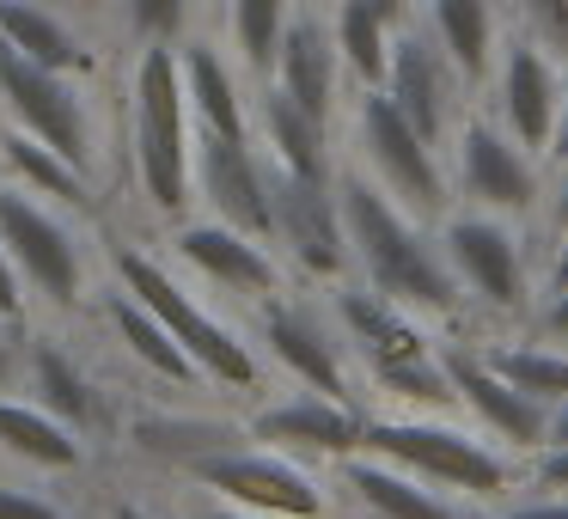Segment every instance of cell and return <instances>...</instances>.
I'll use <instances>...</instances> for the list:
<instances>
[{"mask_svg":"<svg viewBox=\"0 0 568 519\" xmlns=\"http://www.w3.org/2000/svg\"><path fill=\"white\" fill-rule=\"evenodd\" d=\"M336 202H343L348 263L379 299L416 312V318H453L465 287L440 251V233L404 208L373 172H336Z\"/></svg>","mask_w":568,"mask_h":519,"instance_id":"6da1fadb","label":"cell"},{"mask_svg":"<svg viewBox=\"0 0 568 519\" xmlns=\"http://www.w3.org/2000/svg\"><path fill=\"white\" fill-rule=\"evenodd\" d=\"M361 452L392 458V465L416 470L422 482L458 495V501H507V489L519 482V458L489 446L483 428H453L446 416H367Z\"/></svg>","mask_w":568,"mask_h":519,"instance_id":"7a4b0ae2","label":"cell"},{"mask_svg":"<svg viewBox=\"0 0 568 519\" xmlns=\"http://www.w3.org/2000/svg\"><path fill=\"white\" fill-rule=\"evenodd\" d=\"M336 318H343L348 343L361 348L367 379L379 385V397L409 404L416 416H453L458 409V391L440 367V348L428 343L416 312L392 306V299H379L361 282V287H343V294H336Z\"/></svg>","mask_w":568,"mask_h":519,"instance_id":"3957f363","label":"cell"},{"mask_svg":"<svg viewBox=\"0 0 568 519\" xmlns=\"http://www.w3.org/2000/svg\"><path fill=\"white\" fill-rule=\"evenodd\" d=\"M184 68L165 43H148L135 68V172L160 214L190 202V135H184Z\"/></svg>","mask_w":568,"mask_h":519,"instance_id":"277c9868","label":"cell"},{"mask_svg":"<svg viewBox=\"0 0 568 519\" xmlns=\"http://www.w3.org/2000/svg\"><path fill=\"white\" fill-rule=\"evenodd\" d=\"M440 251H446V263H453L458 287H465L483 312H495V318H531L538 282H531V257H526L519 221L483 214V208L446 214L440 221Z\"/></svg>","mask_w":568,"mask_h":519,"instance_id":"5b68a950","label":"cell"},{"mask_svg":"<svg viewBox=\"0 0 568 519\" xmlns=\"http://www.w3.org/2000/svg\"><path fill=\"white\" fill-rule=\"evenodd\" d=\"M355 147H361V160H367V172L379 177L416 221H446V214H453V184H446L440 160H434V141L416 135V123L397 111L385 86L361 92Z\"/></svg>","mask_w":568,"mask_h":519,"instance_id":"8992f818","label":"cell"},{"mask_svg":"<svg viewBox=\"0 0 568 519\" xmlns=\"http://www.w3.org/2000/svg\"><path fill=\"white\" fill-rule=\"evenodd\" d=\"M116 282H123V294H135L141 306H148L153 318L184 343V355L196 360L214 385H233V391H251V385H257V355H251L221 318H209V312H202L153 257H141V251H116Z\"/></svg>","mask_w":568,"mask_h":519,"instance_id":"52a82bcc","label":"cell"},{"mask_svg":"<svg viewBox=\"0 0 568 519\" xmlns=\"http://www.w3.org/2000/svg\"><path fill=\"white\" fill-rule=\"evenodd\" d=\"M190 477L202 489H214L221 501L251 507V513H275V519H324L331 513L318 477L300 470L275 446H209V452L190 458Z\"/></svg>","mask_w":568,"mask_h":519,"instance_id":"ba28073f","label":"cell"},{"mask_svg":"<svg viewBox=\"0 0 568 519\" xmlns=\"http://www.w3.org/2000/svg\"><path fill=\"white\" fill-rule=\"evenodd\" d=\"M453 153H458V196H465L470 208L507 214V221L538 214V202H544L538 153L519 147L495 116H458Z\"/></svg>","mask_w":568,"mask_h":519,"instance_id":"9c48e42d","label":"cell"},{"mask_svg":"<svg viewBox=\"0 0 568 519\" xmlns=\"http://www.w3.org/2000/svg\"><path fill=\"white\" fill-rule=\"evenodd\" d=\"M385 92L392 104L416 123L422 141H453L458 104H465V74L453 68V55L440 50L428 26H404L392 38V68H385Z\"/></svg>","mask_w":568,"mask_h":519,"instance_id":"30bf717a","label":"cell"},{"mask_svg":"<svg viewBox=\"0 0 568 519\" xmlns=\"http://www.w3.org/2000/svg\"><path fill=\"white\" fill-rule=\"evenodd\" d=\"M270 208H275V238L287 257L318 282H336L348 269V233H343V202L336 177H294L270 165Z\"/></svg>","mask_w":568,"mask_h":519,"instance_id":"8fae6325","label":"cell"},{"mask_svg":"<svg viewBox=\"0 0 568 519\" xmlns=\"http://www.w3.org/2000/svg\"><path fill=\"white\" fill-rule=\"evenodd\" d=\"M440 367H446V379H453V391H458V409H465L495 446H507L514 458H531L544 446V434H550V409L531 404L526 391H514V385H507L470 343H446Z\"/></svg>","mask_w":568,"mask_h":519,"instance_id":"7c38bea8","label":"cell"},{"mask_svg":"<svg viewBox=\"0 0 568 519\" xmlns=\"http://www.w3.org/2000/svg\"><path fill=\"white\" fill-rule=\"evenodd\" d=\"M0 99L13 104L19 123H26L38 141H50L68 165H80V172L92 165V141H87V111H80V99L62 86L55 68L31 62V55L13 50L7 38H0Z\"/></svg>","mask_w":568,"mask_h":519,"instance_id":"4fadbf2b","label":"cell"},{"mask_svg":"<svg viewBox=\"0 0 568 519\" xmlns=\"http://www.w3.org/2000/svg\"><path fill=\"white\" fill-rule=\"evenodd\" d=\"M556 111H562V86H556V68L544 55V43L514 38L495 55V123L526 153H550Z\"/></svg>","mask_w":568,"mask_h":519,"instance_id":"5bb4252c","label":"cell"},{"mask_svg":"<svg viewBox=\"0 0 568 519\" xmlns=\"http://www.w3.org/2000/svg\"><path fill=\"white\" fill-rule=\"evenodd\" d=\"M0 245H7L13 269L26 275L38 294H50L55 306H74V294H80L74 238H68L62 221H50L43 208H31L19 190H0Z\"/></svg>","mask_w":568,"mask_h":519,"instance_id":"9a60e30c","label":"cell"},{"mask_svg":"<svg viewBox=\"0 0 568 519\" xmlns=\"http://www.w3.org/2000/svg\"><path fill=\"white\" fill-rule=\"evenodd\" d=\"M196 177H202V196H209L214 221L239 226V233L275 238V208H270V172L257 165L251 141H226V135H209L202 129L196 141Z\"/></svg>","mask_w":568,"mask_h":519,"instance_id":"2e32d148","label":"cell"},{"mask_svg":"<svg viewBox=\"0 0 568 519\" xmlns=\"http://www.w3.org/2000/svg\"><path fill=\"white\" fill-rule=\"evenodd\" d=\"M263 343H270V355L282 360V367L294 373L306 391L336 397V404H355L361 409V391H355V379H348L343 343L331 336V324H324L318 312L270 299V306H263Z\"/></svg>","mask_w":568,"mask_h":519,"instance_id":"e0dca14e","label":"cell"},{"mask_svg":"<svg viewBox=\"0 0 568 519\" xmlns=\"http://www.w3.org/2000/svg\"><path fill=\"white\" fill-rule=\"evenodd\" d=\"M251 434H257L263 446H275V452H318V458H355L361 452V434H367V409L355 404H336V397H287V404L263 409L257 421H251Z\"/></svg>","mask_w":568,"mask_h":519,"instance_id":"ac0fdd59","label":"cell"},{"mask_svg":"<svg viewBox=\"0 0 568 519\" xmlns=\"http://www.w3.org/2000/svg\"><path fill=\"white\" fill-rule=\"evenodd\" d=\"M343 482L373 519H477L470 501H458V495L422 482L416 470L392 465V458H373V452L343 458Z\"/></svg>","mask_w":568,"mask_h":519,"instance_id":"d6986e66","label":"cell"},{"mask_svg":"<svg viewBox=\"0 0 568 519\" xmlns=\"http://www.w3.org/2000/svg\"><path fill=\"white\" fill-rule=\"evenodd\" d=\"M178 251L184 263H196L209 282H221L226 294H251V299H270L282 287V263L263 251V238L239 233L226 221H196L178 233Z\"/></svg>","mask_w":568,"mask_h":519,"instance_id":"ffe728a7","label":"cell"},{"mask_svg":"<svg viewBox=\"0 0 568 519\" xmlns=\"http://www.w3.org/2000/svg\"><path fill=\"white\" fill-rule=\"evenodd\" d=\"M275 86L300 104V111L331 123L336 104V31H324L318 19H287L282 50H275Z\"/></svg>","mask_w":568,"mask_h":519,"instance_id":"44dd1931","label":"cell"},{"mask_svg":"<svg viewBox=\"0 0 568 519\" xmlns=\"http://www.w3.org/2000/svg\"><path fill=\"white\" fill-rule=\"evenodd\" d=\"M428 31L440 38V50L453 55L465 86H483V80L495 74V7L489 0H434Z\"/></svg>","mask_w":568,"mask_h":519,"instance_id":"7402d4cb","label":"cell"},{"mask_svg":"<svg viewBox=\"0 0 568 519\" xmlns=\"http://www.w3.org/2000/svg\"><path fill=\"white\" fill-rule=\"evenodd\" d=\"M263 141H270L275 165L294 177H336L331 172V147H324V116L300 111L282 86L263 92Z\"/></svg>","mask_w":568,"mask_h":519,"instance_id":"603a6c76","label":"cell"},{"mask_svg":"<svg viewBox=\"0 0 568 519\" xmlns=\"http://www.w3.org/2000/svg\"><path fill=\"white\" fill-rule=\"evenodd\" d=\"M178 68H184V92L190 104H196L202 129L209 135H226V141H245V104H239V86L233 74H226V62L209 50V43H190L184 55H178Z\"/></svg>","mask_w":568,"mask_h":519,"instance_id":"cb8c5ba5","label":"cell"},{"mask_svg":"<svg viewBox=\"0 0 568 519\" xmlns=\"http://www.w3.org/2000/svg\"><path fill=\"white\" fill-rule=\"evenodd\" d=\"M0 446L31 465H50V470H74L80 465V434L68 428L62 416H50L43 404H13L0 397Z\"/></svg>","mask_w":568,"mask_h":519,"instance_id":"d4e9b609","label":"cell"},{"mask_svg":"<svg viewBox=\"0 0 568 519\" xmlns=\"http://www.w3.org/2000/svg\"><path fill=\"white\" fill-rule=\"evenodd\" d=\"M26 367H31V385H38V404L50 409V416H62L74 434L92 428V421L104 416V409H99V391H92V379L62 355V348L31 343V348H26Z\"/></svg>","mask_w":568,"mask_h":519,"instance_id":"484cf974","label":"cell"},{"mask_svg":"<svg viewBox=\"0 0 568 519\" xmlns=\"http://www.w3.org/2000/svg\"><path fill=\"white\" fill-rule=\"evenodd\" d=\"M111 324H116V336L129 343V355L148 360L160 379H172V385H196V379H202V367L184 355V343H178V336L165 330V324L153 318V312L141 306L135 294H116V299H111Z\"/></svg>","mask_w":568,"mask_h":519,"instance_id":"4316f807","label":"cell"},{"mask_svg":"<svg viewBox=\"0 0 568 519\" xmlns=\"http://www.w3.org/2000/svg\"><path fill=\"white\" fill-rule=\"evenodd\" d=\"M477 355L489 360L514 391H526L531 404L556 409L568 397V348H556V343H514V348L489 343V348H477Z\"/></svg>","mask_w":568,"mask_h":519,"instance_id":"83f0119b","label":"cell"},{"mask_svg":"<svg viewBox=\"0 0 568 519\" xmlns=\"http://www.w3.org/2000/svg\"><path fill=\"white\" fill-rule=\"evenodd\" d=\"M392 38H397V31L373 13L367 0H343V7H336V55L348 62V74H355L361 86H385Z\"/></svg>","mask_w":568,"mask_h":519,"instance_id":"f1b7e54d","label":"cell"},{"mask_svg":"<svg viewBox=\"0 0 568 519\" xmlns=\"http://www.w3.org/2000/svg\"><path fill=\"white\" fill-rule=\"evenodd\" d=\"M0 38L13 43V50H26L31 62H43V68H74L80 62V50H74V38H68L62 26H55L50 13H38L31 0H0Z\"/></svg>","mask_w":568,"mask_h":519,"instance_id":"f546056e","label":"cell"},{"mask_svg":"<svg viewBox=\"0 0 568 519\" xmlns=\"http://www.w3.org/2000/svg\"><path fill=\"white\" fill-rule=\"evenodd\" d=\"M0 147H7V160H13V172L19 177H31V184L43 190V196H55V202H87V172H80V165H68L62 153L50 147V141H38L26 129V135H7L0 141Z\"/></svg>","mask_w":568,"mask_h":519,"instance_id":"4dcf8cb0","label":"cell"},{"mask_svg":"<svg viewBox=\"0 0 568 519\" xmlns=\"http://www.w3.org/2000/svg\"><path fill=\"white\" fill-rule=\"evenodd\" d=\"M282 31H287V0H233V43L245 55V68L270 74Z\"/></svg>","mask_w":568,"mask_h":519,"instance_id":"1f68e13d","label":"cell"},{"mask_svg":"<svg viewBox=\"0 0 568 519\" xmlns=\"http://www.w3.org/2000/svg\"><path fill=\"white\" fill-rule=\"evenodd\" d=\"M519 13H526L531 38H538L544 50L568 55V0H519Z\"/></svg>","mask_w":568,"mask_h":519,"instance_id":"d6a6232c","label":"cell"},{"mask_svg":"<svg viewBox=\"0 0 568 519\" xmlns=\"http://www.w3.org/2000/svg\"><path fill=\"white\" fill-rule=\"evenodd\" d=\"M129 19L148 43H165L178 26H184V0H129Z\"/></svg>","mask_w":568,"mask_h":519,"instance_id":"836d02e7","label":"cell"},{"mask_svg":"<svg viewBox=\"0 0 568 519\" xmlns=\"http://www.w3.org/2000/svg\"><path fill=\"white\" fill-rule=\"evenodd\" d=\"M531 330H538L544 343L568 348V287H550V294H538V306H531Z\"/></svg>","mask_w":568,"mask_h":519,"instance_id":"e575fe53","label":"cell"},{"mask_svg":"<svg viewBox=\"0 0 568 519\" xmlns=\"http://www.w3.org/2000/svg\"><path fill=\"white\" fill-rule=\"evenodd\" d=\"M531 489L568 495V446H538L531 452Z\"/></svg>","mask_w":568,"mask_h":519,"instance_id":"d590c367","label":"cell"},{"mask_svg":"<svg viewBox=\"0 0 568 519\" xmlns=\"http://www.w3.org/2000/svg\"><path fill=\"white\" fill-rule=\"evenodd\" d=\"M495 519H568V495H531V501H514V507H501Z\"/></svg>","mask_w":568,"mask_h":519,"instance_id":"8d00e7d4","label":"cell"},{"mask_svg":"<svg viewBox=\"0 0 568 519\" xmlns=\"http://www.w3.org/2000/svg\"><path fill=\"white\" fill-rule=\"evenodd\" d=\"M0 519H62L50 501H38V495L26 489H0Z\"/></svg>","mask_w":568,"mask_h":519,"instance_id":"74e56055","label":"cell"},{"mask_svg":"<svg viewBox=\"0 0 568 519\" xmlns=\"http://www.w3.org/2000/svg\"><path fill=\"white\" fill-rule=\"evenodd\" d=\"M19 306H26V294H19V269H13V257H7V245H0V318H19Z\"/></svg>","mask_w":568,"mask_h":519,"instance_id":"f35d334b","label":"cell"},{"mask_svg":"<svg viewBox=\"0 0 568 519\" xmlns=\"http://www.w3.org/2000/svg\"><path fill=\"white\" fill-rule=\"evenodd\" d=\"M373 13L385 19L392 31H404V26H416V0H367Z\"/></svg>","mask_w":568,"mask_h":519,"instance_id":"ab89813d","label":"cell"},{"mask_svg":"<svg viewBox=\"0 0 568 519\" xmlns=\"http://www.w3.org/2000/svg\"><path fill=\"white\" fill-rule=\"evenodd\" d=\"M550 287H568V226H562V238H556V251H550V269H544V294Z\"/></svg>","mask_w":568,"mask_h":519,"instance_id":"60d3db41","label":"cell"},{"mask_svg":"<svg viewBox=\"0 0 568 519\" xmlns=\"http://www.w3.org/2000/svg\"><path fill=\"white\" fill-rule=\"evenodd\" d=\"M550 160L568 165V80H562V111H556V135H550Z\"/></svg>","mask_w":568,"mask_h":519,"instance_id":"b9f144b4","label":"cell"},{"mask_svg":"<svg viewBox=\"0 0 568 519\" xmlns=\"http://www.w3.org/2000/svg\"><path fill=\"white\" fill-rule=\"evenodd\" d=\"M544 446H568V397L550 409V434H544Z\"/></svg>","mask_w":568,"mask_h":519,"instance_id":"7bdbcfd3","label":"cell"},{"mask_svg":"<svg viewBox=\"0 0 568 519\" xmlns=\"http://www.w3.org/2000/svg\"><path fill=\"white\" fill-rule=\"evenodd\" d=\"M550 221L568 226V165H562V184H556V196H550Z\"/></svg>","mask_w":568,"mask_h":519,"instance_id":"ee69618b","label":"cell"},{"mask_svg":"<svg viewBox=\"0 0 568 519\" xmlns=\"http://www.w3.org/2000/svg\"><path fill=\"white\" fill-rule=\"evenodd\" d=\"M202 519H275V513H251V507H233V501H226V507H209Z\"/></svg>","mask_w":568,"mask_h":519,"instance_id":"f6af8a7d","label":"cell"},{"mask_svg":"<svg viewBox=\"0 0 568 519\" xmlns=\"http://www.w3.org/2000/svg\"><path fill=\"white\" fill-rule=\"evenodd\" d=\"M13 360H19V348H13V336L0 330V379H7V373H13Z\"/></svg>","mask_w":568,"mask_h":519,"instance_id":"bcb514c9","label":"cell"},{"mask_svg":"<svg viewBox=\"0 0 568 519\" xmlns=\"http://www.w3.org/2000/svg\"><path fill=\"white\" fill-rule=\"evenodd\" d=\"M111 519H148V513H141V507H129V501H123V507H116Z\"/></svg>","mask_w":568,"mask_h":519,"instance_id":"7dc6e473","label":"cell"}]
</instances>
